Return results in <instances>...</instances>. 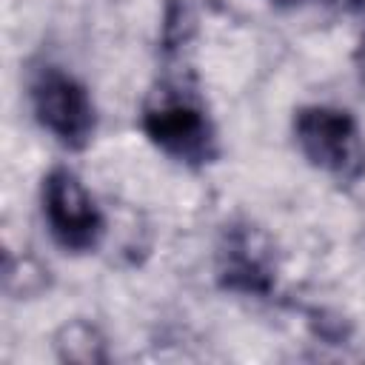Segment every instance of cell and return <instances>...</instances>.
<instances>
[{"label": "cell", "instance_id": "obj_2", "mask_svg": "<svg viewBox=\"0 0 365 365\" xmlns=\"http://www.w3.org/2000/svg\"><path fill=\"white\" fill-rule=\"evenodd\" d=\"M294 137L302 157L336 177L356 180L365 171V140L351 111L336 106H305L294 117Z\"/></svg>", "mask_w": 365, "mask_h": 365}, {"label": "cell", "instance_id": "obj_3", "mask_svg": "<svg viewBox=\"0 0 365 365\" xmlns=\"http://www.w3.org/2000/svg\"><path fill=\"white\" fill-rule=\"evenodd\" d=\"M29 100L34 120L60 145L80 151L91 143L97 114L88 88L57 66H43L29 83Z\"/></svg>", "mask_w": 365, "mask_h": 365}, {"label": "cell", "instance_id": "obj_8", "mask_svg": "<svg viewBox=\"0 0 365 365\" xmlns=\"http://www.w3.org/2000/svg\"><path fill=\"white\" fill-rule=\"evenodd\" d=\"M354 66H356V77H359V83L365 88V34H362V40H359V46L354 51Z\"/></svg>", "mask_w": 365, "mask_h": 365}, {"label": "cell", "instance_id": "obj_4", "mask_svg": "<svg viewBox=\"0 0 365 365\" xmlns=\"http://www.w3.org/2000/svg\"><path fill=\"white\" fill-rule=\"evenodd\" d=\"M40 202L46 228L60 248L71 254H86L100 245L106 234V217L71 168L54 165L43 177Z\"/></svg>", "mask_w": 365, "mask_h": 365}, {"label": "cell", "instance_id": "obj_1", "mask_svg": "<svg viewBox=\"0 0 365 365\" xmlns=\"http://www.w3.org/2000/svg\"><path fill=\"white\" fill-rule=\"evenodd\" d=\"M143 131L163 154L185 165L211 163L217 154V137L205 108L182 88H163L148 100L143 108Z\"/></svg>", "mask_w": 365, "mask_h": 365}, {"label": "cell", "instance_id": "obj_5", "mask_svg": "<svg viewBox=\"0 0 365 365\" xmlns=\"http://www.w3.org/2000/svg\"><path fill=\"white\" fill-rule=\"evenodd\" d=\"M274 251L268 240L251 225L225 231L217 251V279L222 288L248 297H265L274 288Z\"/></svg>", "mask_w": 365, "mask_h": 365}, {"label": "cell", "instance_id": "obj_7", "mask_svg": "<svg viewBox=\"0 0 365 365\" xmlns=\"http://www.w3.org/2000/svg\"><path fill=\"white\" fill-rule=\"evenodd\" d=\"M6 294L26 299V297H37L46 285H48V268H43L34 257H9L6 259Z\"/></svg>", "mask_w": 365, "mask_h": 365}, {"label": "cell", "instance_id": "obj_6", "mask_svg": "<svg viewBox=\"0 0 365 365\" xmlns=\"http://www.w3.org/2000/svg\"><path fill=\"white\" fill-rule=\"evenodd\" d=\"M54 354L60 362L74 365H100L108 362V345L103 331L88 319H68L54 334Z\"/></svg>", "mask_w": 365, "mask_h": 365}]
</instances>
